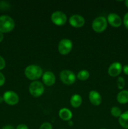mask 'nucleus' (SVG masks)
Here are the masks:
<instances>
[{
	"label": "nucleus",
	"instance_id": "nucleus-1",
	"mask_svg": "<svg viewBox=\"0 0 128 129\" xmlns=\"http://www.w3.org/2000/svg\"><path fill=\"white\" fill-rule=\"evenodd\" d=\"M25 74L26 78L30 80H36L42 75L43 70L37 65H30L25 69Z\"/></svg>",
	"mask_w": 128,
	"mask_h": 129
},
{
	"label": "nucleus",
	"instance_id": "nucleus-2",
	"mask_svg": "<svg viewBox=\"0 0 128 129\" xmlns=\"http://www.w3.org/2000/svg\"><path fill=\"white\" fill-rule=\"evenodd\" d=\"M15 27L14 20L8 15L0 16V31L7 33L11 31Z\"/></svg>",
	"mask_w": 128,
	"mask_h": 129
},
{
	"label": "nucleus",
	"instance_id": "nucleus-3",
	"mask_svg": "<svg viewBox=\"0 0 128 129\" xmlns=\"http://www.w3.org/2000/svg\"><path fill=\"white\" fill-rule=\"evenodd\" d=\"M92 28L95 31L100 33L104 31L107 26V22L104 16H99L96 18L92 22Z\"/></svg>",
	"mask_w": 128,
	"mask_h": 129
},
{
	"label": "nucleus",
	"instance_id": "nucleus-4",
	"mask_svg": "<svg viewBox=\"0 0 128 129\" xmlns=\"http://www.w3.org/2000/svg\"><path fill=\"white\" fill-rule=\"evenodd\" d=\"M29 91L33 97H39L44 92V86L40 81H33L29 86Z\"/></svg>",
	"mask_w": 128,
	"mask_h": 129
},
{
	"label": "nucleus",
	"instance_id": "nucleus-5",
	"mask_svg": "<svg viewBox=\"0 0 128 129\" xmlns=\"http://www.w3.org/2000/svg\"><path fill=\"white\" fill-rule=\"evenodd\" d=\"M58 51L61 55H67L72 49V42L69 39H64L60 40L58 44Z\"/></svg>",
	"mask_w": 128,
	"mask_h": 129
},
{
	"label": "nucleus",
	"instance_id": "nucleus-6",
	"mask_svg": "<svg viewBox=\"0 0 128 129\" xmlns=\"http://www.w3.org/2000/svg\"><path fill=\"white\" fill-rule=\"evenodd\" d=\"M60 79L64 84H72L75 81V75L69 70H63L60 73Z\"/></svg>",
	"mask_w": 128,
	"mask_h": 129
},
{
	"label": "nucleus",
	"instance_id": "nucleus-7",
	"mask_svg": "<svg viewBox=\"0 0 128 129\" xmlns=\"http://www.w3.org/2000/svg\"><path fill=\"white\" fill-rule=\"evenodd\" d=\"M3 100L6 102L7 104L10 105H16L18 102L19 98L18 94L16 93L11 91H8L3 94Z\"/></svg>",
	"mask_w": 128,
	"mask_h": 129
},
{
	"label": "nucleus",
	"instance_id": "nucleus-8",
	"mask_svg": "<svg viewBox=\"0 0 128 129\" xmlns=\"http://www.w3.org/2000/svg\"><path fill=\"white\" fill-rule=\"evenodd\" d=\"M51 20L55 25L61 26L66 22L67 16L61 11H55L51 15Z\"/></svg>",
	"mask_w": 128,
	"mask_h": 129
},
{
	"label": "nucleus",
	"instance_id": "nucleus-9",
	"mask_svg": "<svg viewBox=\"0 0 128 129\" xmlns=\"http://www.w3.org/2000/svg\"><path fill=\"white\" fill-rule=\"evenodd\" d=\"M69 23L74 27H82L85 23V19L79 15H74L70 16Z\"/></svg>",
	"mask_w": 128,
	"mask_h": 129
},
{
	"label": "nucleus",
	"instance_id": "nucleus-10",
	"mask_svg": "<svg viewBox=\"0 0 128 129\" xmlns=\"http://www.w3.org/2000/svg\"><path fill=\"white\" fill-rule=\"evenodd\" d=\"M122 65L119 62H114L109 66L108 73L110 76L115 77L120 74L122 72Z\"/></svg>",
	"mask_w": 128,
	"mask_h": 129
},
{
	"label": "nucleus",
	"instance_id": "nucleus-11",
	"mask_svg": "<svg viewBox=\"0 0 128 129\" xmlns=\"http://www.w3.org/2000/svg\"><path fill=\"white\" fill-rule=\"evenodd\" d=\"M108 22L114 27H119L122 24V20L120 16L115 13H110L108 15Z\"/></svg>",
	"mask_w": 128,
	"mask_h": 129
},
{
	"label": "nucleus",
	"instance_id": "nucleus-12",
	"mask_svg": "<svg viewBox=\"0 0 128 129\" xmlns=\"http://www.w3.org/2000/svg\"><path fill=\"white\" fill-rule=\"evenodd\" d=\"M43 81L46 86H52L55 82V76L52 72L46 71L43 74Z\"/></svg>",
	"mask_w": 128,
	"mask_h": 129
},
{
	"label": "nucleus",
	"instance_id": "nucleus-13",
	"mask_svg": "<svg viewBox=\"0 0 128 129\" xmlns=\"http://www.w3.org/2000/svg\"><path fill=\"white\" fill-rule=\"evenodd\" d=\"M89 100L93 105L95 106L99 105L101 103L102 98L100 94L96 91H91L89 93Z\"/></svg>",
	"mask_w": 128,
	"mask_h": 129
},
{
	"label": "nucleus",
	"instance_id": "nucleus-14",
	"mask_svg": "<svg viewBox=\"0 0 128 129\" xmlns=\"http://www.w3.org/2000/svg\"><path fill=\"white\" fill-rule=\"evenodd\" d=\"M59 116L60 118L65 121H69L72 117V113L68 108H62L59 112Z\"/></svg>",
	"mask_w": 128,
	"mask_h": 129
},
{
	"label": "nucleus",
	"instance_id": "nucleus-15",
	"mask_svg": "<svg viewBox=\"0 0 128 129\" xmlns=\"http://www.w3.org/2000/svg\"><path fill=\"white\" fill-rule=\"evenodd\" d=\"M118 102L121 104H125L128 103V91L124 90L119 93L117 96Z\"/></svg>",
	"mask_w": 128,
	"mask_h": 129
},
{
	"label": "nucleus",
	"instance_id": "nucleus-16",
	"mask_svg": "<svg viewBox=\"0 0 128 129\" xmlns=\"http://www.w3.org/2000/svg\"><path fill=\"white\" fill-rule=\"evenodd\" d=\"M82 103V98L79 94H74L70 98V104L74 108L80 107Z\"/></svg>",
	"mask_w": 128,
	"mask_h": 129
},
{
	"label": "nucleus",
	"instance_id": "nucleus-17",
	"mask_svg": "<svg viewBox=\"0 0 128 129\" xmlns=\"http://www.w3.org/2000/svg\"><path fill=\"white\" fill-rule=\"evenodd\" d=\"M119 123L124 128H128V111L124 112L119 117Z\"/></svg>",
	"mask_w": 128,
	"mask_h": 129
},
{
	"label": "nucleus",
	"instance_id": "nucleus-18",
	"mask_svg": "<svg viewBox=\"0 0 128 129\" xmlns=\"http://www.w3.org/2000/svg\"><path fill=\"white\" fill-rule=\"evenodd\" d=\"M77 77L80 81L87 80L89 77V73L87 70H82L78 73Z\"/></svg>",
	"mask_w": 128,
	"mask_h": 129
},
{
	"label": "nucleus",
	"instance_id": "nucleus-19",
	"mask_svg": "<svg viewBox=\"0 0 128 129\" xmlns=\"http://www.w3.org/2000/svg\"><path fill=\"white\" fill-rule=\"evenodd\" d=\"M110 113H111L112 115L115 117H120V116L122 115L121 110L119 107H112L110 110Z\"/></svg>",
	"mask_w": 128,
	"mask_h": 129
},
{
	"label": "nucleus",
	"instance_id": "nucleus-20",
	"mask_svg": "<svg viewBox=\"0 0 128 129\" xmlns=\"http://www.w3.org/2000/svg\"><path fill=\"white\" fill-rule=\"evenodd\" d=\"M117 87L119 89H123L124 86H125V80H124V79L122 77H119L117 79Z\"/></svg>",
	"mask_w": 128,
	"mask_h": 129
},
{
	"label": "nucleus",
	"instance_id": "nucleus-21",
	"mask_svg": "<svg viewBox=\"0 0 128 129\" xmlns=\"http://www.w3.org/2000/svg\"><path fill=\"white\" fill-rule=\"evenodd\" d=\"M40 129H52V125L48 122H45L40 126Z\"/></svg>",
	"mask_w": 128,
	"mask_h": 129
},
{
	"label": "nucleus",
	"instance_id": "nucleus-22",
	"mask_svg": "<svg viewBox=\"0 0 128 129\" xmlns=\"http://www.w3.org/2000/svg\"><path fill=\"white\" fill-rule=\"evenodd\" d=\"M124 24L125 27L128 29V12L125 14L124 17Z\"/></svg>",
	"mask_w": 128,
	"mask_h": 129
},
{
	"label": "nucleus",
	"instance_id": "nucleus-23",
	"mask_svg": "<svg viewBox=\"0 0 128 129\" xmlns=\"http://www.w3.org/2000/svg\"><path fill=\"white\" fill-rule=\"evenodd\" d=\"M5 66V59L0 55V69H2Z\"/></svg>",
	"mask_w": 128,
	"mask_h": 129
},
{
	"label": "nucleus",
	"instance_id": "nucleus-24",
	"mask_svg": "<svg viewBox=\"0 0 128 129\" xmlns=\"http://www.w3.org/2000/svg\"><path fill=\"white\" fill-rule=\"evenodd\" d=\"M5 78L4 76V75L3 74V73H1L0 72V86L3 85V84L5 83Z\"/></svg>",
	"mask_w": 128,
	"mask_h": 129
},
{
	"label": "nucleus",
	"instance_id": "nucleus-25",
	"mask_svg": "<svg viewBox=\"0 0 128 129\" xmlns=\"http://www.w3.org/2000/svg\"><path fill=\"white\" fill-rule=\"evenodd\" d=\"M16 129H28V127L25 124H20L18 125V127H16Z\"/></svg>",
	"mask_w": 128,
	"mask_h": 129
},
{
	"label": "nucleus",
	"instance_id": "nucleus-26",
	"mask_svg": "<svg viewBox=\"0 0 128 129\" xmlns=\"http://www.w3.org/2000/svg\"><path fill=\"white\" fill-rule=\"evenodd\" d=\"M123 71L125 74L128 75V65H125L123 67Z\"/></svg>",
	"mask_w": 128,
	"mask_h": 129
},
{
	"label": "nucleus",
	"instance_id": "nucleus-27",
	"mask_svg": "<svg viewBox=\"0 0 128 129\" xmlns=\"http://www.w3.org/2000/svg\"><path fill=\"white\" fill-rule=\"evenodd\" d=\"M2 129H15V128L11 125H6L3 127Z\"/></svg>",
	"mask_w": 128,
	"mask_h": 129
},
{
	"label": "nucleus",
	"instance_id": "nucleus-28",
	"mask_svg": "<svg viewBox=\"0 0 128 129\" xmlns=\"http://www.w3.org/2000/svg\"><path fill=\"white\" fill-rule=\"evenodd\" d=\"M3 37H4L3 34L2 32H1V31H0V42H1L3 40Z\"/></svg>",
	"mask_w": 128,
	"mask_h": 129
},
{
	"label": "nucleus",
	"instance_id": "nucleus-29",
	"mask_svg": "<svg viewBox=\"0 0 128 129\" xmlns=\"http://www.w3.org/2000/svg\"><path fill=\"white\" fill-rule=\"evenodd\" d=\"M3 101H4L3 100V97H1V96H0V103H2Z\"/></svg>",
	"mask_w": 128,
	"mask_h": 129
},
{
	"label": "nucleus",
	"instance_id": "nucleus-30",
	"mask_svg": "<svg viewBox=\"0 0 128 129\" xmlns=\"http://www.w3.org/2000/svg\"><path fill=\"white\" fill-rule=\"evenodd\" d=\"M125 6L128 8V0H126V1H125Z\"/></svg>",
	"mask_w": 128,
	"mask_h": 129
},
{
	"label": "nucleus",
	"instance_id": "nucleus-31",
	"mask_svg": "<svg viewBox=\"0 0 128 129\" xmlns=\"http://www.w3.org/2000/svg\"><path fill=\"white\" fill-rule=\"evenodd\" d=\"M101 129H106V128H101Z\"/></svg>",
	"mask_w": 128,
	"mask_h": 129
}]
</instances>
